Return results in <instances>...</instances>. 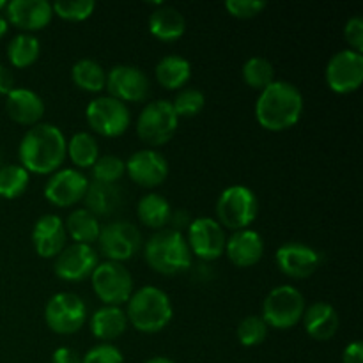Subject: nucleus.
<instances>
[{"label": "nucleus", "instance_id": "obj_17", "mask_svg": "<svg viewBox=\"0 0 363 363\" xmlns=\"http://www.w3.org/2000/svg\"><path fill=\"white\" fill-rule=\"evenodd\" d=\"M275 262L286 277L303 280L318 272L321 264V254L300 241H287L277 250Z\"/></svg>", "mask_w": 363, "mask_h": 363}, {"label": "nucleus", "instance_id": "obj_18", "mask_svg": "<svg viewBox=\"0 0 363 363\" xmlns=\"http://www.w3.org/2000/svg\"><path fill=\"white\" fill-rule=\"evenodd\" d=\"M126 174L142 188H156L165 183L169 176V162L156 149H140L124 162Z\"/></svg>", "mask_w": 363, "mask_h": 363}, {"label": "nucleus", "instance_id": "obj_10", "mask_svg": "<svg viewBox=\"0 0 363 363\" xmlns=\"http://www.w3.org/2000/svg\"><path fill=\"white\" fill-rule=\"evenodd\" d=\"M85 119L94 133L116 138L126 133L131 124V113L128 105L119 99L112 96H101L89 103L85 108Z\"/></svg>", "mask_w": 363, "mask_h": 363}, {"label": "nucleus", "instance_id": "obj_5", "mask_svg": "<svg viewBox=\"0 0 363 363\" xmlns=\"http://www.w3.org/2000/svg\"><path fill=\"white\" fill-rule=\"evenodd\" d=\"M259 213V201L250 188L233 184L216 201V222L230 230L250 229Z\"/></svg>", "mask_w": 363, "mask_h": 363}, {"label": "nucleus", "instance_id": "obj_22", "mask_svg": "<svg viewBox=\"0 0 363 363\" xmlns=\"http://www.w3.org/2000/svg\"><path fill=\"white\" fill-rule=\"evenodd\" d=\"M225 254L236 268H250L257 264L264 255V241L254 229L236 230L227 240Z\"/></svg>", "mask_w": 363, "mask_h": 363}, {"label": "nucleus", "instance_id": "obj_48", "mask_svg": "<svg viewBox=\"0 0 363 363\" xmlns=\"http://www.w3.org/2000/svg\"><path fill=\"white\" fill-rule=\"evenodd\" d=\"M6 7H7L6 0H0V11H6Z\"/></svg>", "mask_w": 363, "mask_h": 363}, {"label": "nucleus", "instance_id": "obj_28", "mask_svg": "<svg viewBox=\"0 0 363 363\" xmlns=\"http://www.w3.org/2000/svg\"><path fill=\"white\" fill-rule=\"evenodd\" d=\"M137 215L145 227L152 230H162L165 229V225H169L172 208L163 195L147 194L138 201Z\"/></svg>", "mask_w": 363, "mask_h": 363}, {"label": "nucleus", "instance_id": "obj_42", "mask_svg": "<svg viewBox=\"0 0 363 363\" xmlns=\"http://www.w3.org/2000/svg\"><path fill=\"white\" fill-rule=\"evenodd\" d=\"M342 363H363V346L360 340L347 344L342 353Z\"/></svg>", "mask_w": 363, "mask_h": 363}, {"label": "nucleus", "instance_id": "obj_47", "mask_svg": "<svg viewBox=\"0 0 363 363\" xmlns=\"http://www.w3.org/2000/svg\"><path fill=\"white\" fill-rule=\"evenodd\" d=\"M145 363H176V362H172L170 358H165V357H155V358H151V360H147Z\"/></svg>", "mask_w": 363, "mask_h": 363}, {"label": "nucleus", "instance_id": "obj_38", "mask_svg": "<svg viewBox=\"0 0 363 363\" xmlns=\"http://www.w3.org/2000/svg\"><path fill=\"white\" fill-rule=\"evenodd\" d=\"M53 14L66 21H84L92 16L96 9L94 0H60L52 4Z\"/></svg>", "mask_w": 363, "mask_h": 363}, {"label": "nucleus", "instance_id": "obj_13", "mask_svg": "<svg viewBox=\"0 0 363 363\" xmlns=\"http://www.w3.org/2000/svg\"><path fill=\"white\" fill-rule=\"evenodd\" d=\"M184 238H186L191 255L201 261H216L225 252V230L215 218H209V216H201L190 222L188 234Z\"/></svg>", "mask_w": 363, "mask_h": 363}, {"label": "nucleus", "instance_id": "obj_40", "mask_svg": "<svg viewBox=\"0 0 363 363\" xmlns=\"http://www.w3.org/2000/svg\"><path fill=\"white\" fill-rule=\"evenodd\" d=\"M225 9L229 11L230 16L240 18V20H250L266 9V2L262 0H227Z\"/></svg>", "mask_w": 363, "mask_h": 363}, {"label": "nucleus", "instance_id": "obj_36", "mask_svg": "<svg viewBox=\"0 0 363 363\" xmlns=\"http://www.w3.org/2000/svg\"><path fill=\"white\" fill-rule=\"evenodd\" d=\"M92 179L96 183L103 184H116L117 181L123 179V176L126 174V165H124L123 160L116 155H105L99 156L96 160V163L92 165Z\"/></svg>", "mask_w": 363, "mask_h": 363}, {"label": "nucleus", "instance_id": "obj_2", "mask_svg": "<svg viewBox=\"0 0 363 363\" xmlns=\"http://www.w3.org/2000/svg\"><path fill=\"white\" fill-rule=\"evenodd\" d=\"M303 113V96L296 85L275 80L259 92L255 101V119L266 131L280 133L298 124Z\"/></svg>", "mask_w": 363, "mask_h": 363}, {"label": "nucleus", "instance_id": "obj_30", "mask_svg": "<svg viewBox=\"0 0 363 363\" xmlns=\"http://www.w3.org/2000/svg\"><path fill=\"white\" fill-rule=\"evenodd\" d=\"M66 156L78 169H92L96 160L99 158V147L94 135L87 131H78L67 140Z\"/></svg>", "mask_w": 363, "mask_h": 363}, {"label": "nucleus", "instance_id": "obj_26", "mask_svg": "<svg viewBox=\"0 0 363 363\" xmlns=\"http://www.w3.org/2000/svg\"><path fill=\"white\" fill-rule=\"evenodd\" d=\"M156 82L167 91H181L191 78L190 60L181 55H167L156 64Z\"/></svg>", "mask_w": 363, "mask_h": 363}, {"label": "nucleus", "instance_id": "obj_44", "mask_svg": "<svg viewBox=\"0 0 363 363\" xmlns=\"http://www.w3.org/2000/svg\"><path fill=\"white\" fill-rule=\"evenodd\" d=\"M14 89V74L4 64H0V96H7Z\"/></svg>", "mask_w": 363, "mask_h": 363}, {"label": "nucleus", "instance_id": "obj_46", "mask_svg": "<svg viewBox=\"0 0 363 363\" xmlns=\"http://www.w3.org/2000/svg\"><path fill=\"white\" fill-rule=\"evenodd\" d=\"M7 30H9V23H7V20L4 14H0V39L7 34Z\"/></svg>", "mask_w": 363, "mask_h": 363}, {"label": "nucleus", "instance_id": "obj_39", "mask_svg": "<svg viewBox=\"0 0 363 363\" xmlns=\"http://www.w3.org/2000/svg\"><path fill=\"white\" fill-rule=\"evenodd\" d=\"M82 363H124V357L117 346L101 342L82 357Z\"/></svg>", "mask_w": 363, "mask_h": 363}, {"label": "nucleus", "instance_id": "obj_14", "mask_svg": "<svg viewBox=\"0 0 363 363\" xmlns=\"http://www.w3.org/2000/svg\"><path fill=\"white\" fill-rule=\"evenodd\" d=\"M105 89L108 91V96L119 99L124 105L140 103L147 99L151 82L140 67L131 66V64H119L106 73Z\"/></svg>", "mask_w": 363, "mask_h": 363}, {"label": "nucleus", "instance_id": "obj_4", "mask_svg": "<svg viewBox=\"0 0 363 363\" xmlns=\"http://www.w3.org/2000/svg\"><path fill=\"white\" fill-rule=\"evenodd\" d=\"M144 257L151 269L165 277L188 272L191 268V261H194L184 234L174 229L156 230L145 241Z\"/></svg>", "mask_w": 363, "mask_h": 363}, {"label": "nucleus", "instance_id": "obj_9", "mask_svg": "<svg viewBox=\"0 0 363 363\" xmlns=\"http://www.w3.org/2000/svg\"><path fill=\"white\" fill-rule=\"evenodd\" d=\"M87 321V305L74 293H57L46 301L45 323L57 335H73Z\"/></svg>", "mask_w": 363, "mask_h": 363}, {"label": "nucleus", "instance_id": "obj_7", "mask_svg": "<svg viewBox=\"0 0 363 363\" xmlns=\"http://www.w3.org/2000/svg\"><path fill=\"white\" fill-rule=\"evenodd\" d=\"M177 119L170 101L155 99L144 106L137 119V135L144 144L152 147L165 145L177 131Z\"/></svg>", "mask_w": 363, "mask_h": 363}, {"label": "nucleus", "instance_id": "obj_49", "mask_svg": "<svg viewBox=\"0 0 363 363\" xmlns=\"http://www.w3.org/2000/svg\"><path fill=\"white\" fill-rule=\"evenodd\" d=\"M0 169H2V163H0Z\"/></svg>", "mask_w": 363, "mask_h": 363}, {"label": "nucleus", "instance_id": "obj_41", "mask_svg": "<svg viewBox=\"0 0 363 363\" xmlns=\"http://www.w3.org/2000/svg\"><path fill=\"white\" fill-rule=\"evenodd\" d=\"M344 39L350 45V50L363 52V20L362 16H353L344 25Z\"/></svg>", "mask_w": 363, "mask_h": 363}, {"label": "nucleus", "instance_id": "obj_8", "mask_svg": "<svg viewBox=\"0 0 363 363\" xmlns=\"http://www.w3.org/2000/svg\"><path fill=\"white\" fill-rule=\"evenodd\" d=\"M92 291L108 307L128 303L133 294V277L121 262H99L91 275Z\"/></svg>", "mask_w": 363, "mask_h": 363}, {"label": "nucleus", "instance_id": "obj_34", "mask_svg": "<svg viewBox=\"0 0 363 363\" xmlns=\"http://www.w3.org/2000/svg\"><path fill=\"white\" fill-rule=\"evenodd\" d=\"M30 174L21 165H2L0 169V197L18 199L27 191Z\"/></svg>", "mask_w": 363, "mask_h": 363}, {"label": "nucleus", "instance_id": "obj_21", "mask_svg": "<svg viewBox=\"0 0 363 363\" xmlns=\"http://www.w3.org/2000/svg\"><path fill=\"white\" fill-rule=\"evenodd\" d=\"M6 112L14 123L32 128L45 116V103L32 89L14 87L6 96Z\"/></svg>", "mask_w": 363, "mask_h": 363}, {"label": "nucleus", "instance_id": "obj_20", "mask_svg": "<svg viewBox=\"0 0 363 363\" xmlns=\"http://www.w3.org/2000/svg\"><path fill=\"white\" fill-rule=\"evenodd\" d=\"M67 234L59 215H43L32 229V245L43 259H55L66 248Z\"/></svg>", "mask_w": 363, "mask_h": 363}, {"label": "nucleus", "instance_id": "obj_31", "mask_svg": "<svg viewBox=\"0 0 363 363\" xmlns=\"http://www.w3.org/2000/svg\"><path fill=\"white\" fill-rule=\"evenodd\" d=\"M71 78L85 92H101L106 84V71L92 59H80L71 67Z\"/></svg>", "mask_w": 363, "mask_h": 363}, {"label": "nucleus", "instance_id": "obj_1", "mask_svg": "<svg viewBox=\"0 0 363 363\" xmlns=\"http://www.w3.org/2000/svg\"><path fill=\"white\" fill-rule=\"evenodd\" d=\"M66 137L55 124H35L28 128L18 147L21 167L28 174L52 176L66 160Z\"/></svg>", "mask_w": 363, "mask_h": 363}, {"label": "nucleus", "instance_id": "obj_32", "mask_svg": "<svg viewBox=\"0 0 363 363\" xmlns=\"http://www.w3.org/2000/svg\"><path fill=\"white\" fill-rule=\"evenodd\" d=\"M39 53H41V45L34 34L21 32L14 35L7 45V59L18 69L32 66L39 59Z\"/></svg>", "mask_w": 363, "mask_h": 363}, {"label": "nucleus", "instance_id": "obj_23", "mask_svg": "<svg viewBox=\"0 0 363 363\" xmlns=\"http://www.w3.org/2000/svg\"><path fill=\"white\" fill-rule=\"evenodd\" d=\"M301 321H303L307 335L314 340H319V342L333 339L335 333L339 332L340 325L335 307H332L326 301H315L311 307L305 308Z\"/></svg>", "mask_w": 363, "mask_h": 363}, {"label": "nucleus", "instance_id": "obj_16", "mask_svg": "<svg viewBox=\"0 0 363 363\" xmlns=\"http://www.w3.org/2000/svg\"><path fill=\"white\" fill-rule=\"evenodd\" d=\"M89 179L82 170L59 169L45 184V199L55 208H71L84 201Z\"/></svg>", "mask_w": 363, "mask_h": 363}, {"label": "nucleus", "instance_id": "obj_6", "mask_svg": "<svg viewBox=\"0 0 363 363\" xmlns=\"http://www.w3.org/2000/svg\"><path fill=\"white\" fill-rule=\"evenodd\" d=\"M307 308L303 294L294 286H279L262 301V321L273 330H291L301 321Z\"/></svg>", "mask_w": 363, "mask_h": 363}, {"label": "nucleus", "instance_id": "obj_45", "mask_svg": "<svg viewBox=\"0 0 363 363\" xmlns=\"http://www.w3.org/2000/svg\"><path fill=\"white\" fill-rule=\"evenodd\" d=\"M170 229L174 230H183V229H188V225H190V216H188L186 211H172V216H170Z\"/></svg>", "mask_w": 363, "mask_h": 363}, {"label": "nucleus", "instance_id": "obj_3", "mask_svg": "<svg viewBox=\"0 0 363 363\" xmlns=\"http://www.w3.org/2000/svg\"><path fill=\"white\" fill-rule=\"evenodd\" d=\"M128 325L140 333H160L170 325L174 307L169 294L155 286H144L133 291L126 307Z\"/></svg>", "mask_w": 363, "mask_h": 363}, {"label": "nucleus", "instance_id": "obj_11", "mask_svg": "<svg viewBox=\"0 0 363 363\" xmlns=\"http://www.w3.org/2000/svg\"><path fill=\"white\" fill-rule=\"evenodd\" d=\"M96 243L99 245V252L106 257V261L121 262L130 261L142 247V234L137 227L126 220L112 222L101 227L99 238Z\"/></svg>", "mask_w": 363, "mask_h": 363}, {"label": "nucleus", "instance_id": "obj_35", "mask_svg": "<svg viewBox=\"0 0 363 363\" xmlns=\"http://www.w3.org/2000/svg\"><path fill=\"white\" fill-rule=\"evenodd\" d=\"M170 105H172L177 119H181V117L190 119V117L199 116V113L204 110L206 96L202 94V91H199V89L184 87L177 92L174 101H170Z\"/></svg>", "mask_w": 363, "mask_h": 363}, {"label": "nucleus", "instance_id": "obj_43", "mask_svg": "<svg viewBox=\"0 0 363 363\" xmlns=\"http://www.w3.org/2000/svg\"><path fill=\"white\" fill-rule=\"evenodd\" d=\"M52 363H82V357L71 347H59L53 351Z\"/></svg>", "mask_w": 363, "mask_h": 363}, {"label": "nucleus", "instance_id": "obj_37", "mask_svg": "<svg viewBox=\"0 0 363 363\" xmlns=\"http://www.w3.org/2000/svg\"><path fill=\"white\" fill-rule=\"evenodd\" d=\"M268 325L262 321L261 315H247L243 321L238 325L236 337L241 346L255 347L261 346L268 337Z\"/></svg>", "mask_w": 363, "mask_h": 363}, {"label": "nucleus", "instance_id": "obj_27", "mask_svg": "<svg viewBox=\"0 0 363 363\" xmlns=\"http://www.w3.org/2000/svg\"><path fill=\"white\" fill-rule=\"evenodd\" d=\"M85 209L99 218V216H112L119 209L123 197L116 184H103V183H89L87 191H85Z\"/></svg>", "mask_w": 363, "mask_h": 363}, {"label": "nucleus", "instance_id": "obj_12", "mask_svg": "<svg viewBox=\"0 0 363 363\" xmlns=\"http://www.w3.org/2000/svg\"><path fill=\"white\" fill-rule=\"evenodd\" d=\"M326 85L335 94H351L363 82V53L340 50L326 64Z\"/></svg>", "mask_w": 363, "mask_h": 363}, {"label": "nucleus", "instance_id": "obj_25", "mask_svg": "<svg viewBox=\"0 0 363 363\" xmlns=\"http://www.w3.org/2000/svg\"><path fill=\"white\" fill-rule=\"evenodd\" d=\"M128 318L126 312L121 307H105L98 308V311L92 314L91 321H89V328L91 333L101 342H108L110 340H116L123 335L128 330Z\"/></svg>", "mask_w": 363, "mask_h": 363}, {"label": "nucleus", "instance_id": "obj_24", "mask_svg": "<svg viewBox=\"0 0 363 363\" xmlns=\"http://www.w3.org/2000/svg\"><path fill=\"white\" fill-rule=\"evenodd\" d=\"M184 30H186V20L176 7L162 4L149 16V32L160 41H177L183 38Z\"/></svg>", "mask_w": 363, "mask_h": 363}, {"label": "nucleus", "instance_id": "obj_19", "mask_svg": "<svg viewBox=\"0 0 363 363\" xmlns=\"http://www.w3.org/2000/svg\"><path fill=\"white\" fill-rule=\"evenodd\" d=\"M53 18L52 4L46 0H11L6 7L7 23L14 25L25 34L43 30Z\"/></svg>", "mask_w": 363, "mask_h": 363}, {"label": "nucleus", "instance_id": "obj_15", "mask_svg": "<svg viewBox=\"0 0 363 363\" xmlns=\"http://www.w3.org/2000/svg\"><path fill=\"white\" fill-rule=\"evenodd\" d=\"M99 264L98 252L92 245L71 243L55 257L53 272L64 282H80L89 279Z\"/></svg>", "mask_w": 363, "mask_h": 363}, {"label": "nucleus", "instance_id": "obj_33", "mask_svg": "<svg viewBox=\"0 0 363 363\" xmlns=\"http://www.w3.org/2000/svg\"><path fill=\"white\" fill-rule=\"evenodd\" d=\"M241 74H243L245 84L259 92L264 91L268 85H272L275 82V67L264 57H250L243 64Z\"/></svg>", "mask_w": 363, "mask_h": 363}, {"label": "nucleus", "instance_id": "obj_29", "mask_svg": "<svg viewBox=\"0 0 363 363\" xmlns=\"http://www.w3.org/2000/svg\"><path fill=\"white\" fill-rule=\"evenodd\" d=\"M64 229L74 243L92 245L98 241L101 225L92 213H89L85 208H80L69 213L66 223H64Z\"/></svg>", "mask_w": 363, "mask_h": 363}]
</instances>
